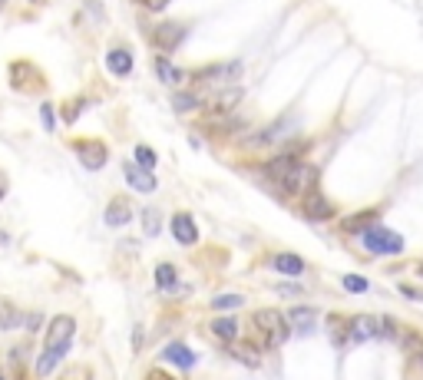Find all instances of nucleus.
Instances as JSON below:
<instances>
[{
	"mask_svg": "<svg viewBox=\"0 0 423 380\" xmlns=\"http://www.w3.org/2000/svg\"><path fill=\"white\" fill-rule=\"evenodd\" d=\"M73 334H76V321L70 314H57L47 328V341H43V351H40L37 364H34V374L37 377H47L53 370L60 367V360L66 357L70 344H73Z\"/></svg>",
	"mask_w": 423,
	"mask_h": 380,
	"instance_id": "f257e3e1",
	"label": "nucleus"
},
{
	"mask_svg": "<svg viewBox=\"0 0 423 380\" xmlns=\"http://www.w3.org/2000/svg\"><path fill=\"white\" fill-rule=\"evenodd\" d=\"M364 248L371 254H400L403 252V238L384 225H371L364 231Z\"/></svg>",
	"mask_w": 423,
	"mask_h": 380,
	"instance_id": "f03ea898",
	"label": "nucleus"
},
{
	"mask_svg": "<svg viewBox=\"0 0 423 380\" xmlns=\"http://www.w3.org/2000/svg\"><path fill=\"white\" fill-rule=\"evenodd\" d=\"M251 324L262 330V337H265V344H268V347H281V344L288 341L285 314H278V311H255Z\"/></svg>",
	"mask_w": 423,
	"mask_h": 380,
	"instance_id": "7ed1b4c3",
	"label": "nucleus"
},
{
	"mask_svg": "<svg viewBox=\"0 0 423 380\" xmlns=\"http://www.w3.org/2000/svg\"><path fill=\"white\" fill-rule=\"evenodd\" d=\"M278 182H281L285 192H291V195H308V192H314V185H318V169H311V165H304V162H295Z\"/></svg>",
	"mask_w": 423,
	"mask_h": 380,
	"instance_id": "20e7f679",
	"label": "nucleus"
},
{
	"mask_svg": "<svg viewBox=\"0 0 423 380\" xmlns=\"http://www.w3.org/2000/svg\"><path fill=\"white\" fill-rule=\"evenodd\" d=\"M10 86L17 93H37L43 86V76L30 60H17V63H10Z\"/></svg>",
	"mask_w": 423,
	"mask_h": 380,
	"instance_id": "39448f33",
	"label": "nucleus"
},
{
	"mask_svg": "<svg viewBox=\"0 0 423 380\" xmlns=\"http://www.w3.org/2000/svg\"><path fill=\"white\" fill-rule=\"evenodd\" d=\"M73 149H76V155H80V162L87 165L89 172L103 169L106 159H110V152H106V146H103L100 139H80V142H73Z\"/></svg>",
	"mask_w": 423,
	"mask_h": 380,
	"instance_id": "423d86ee",
	"label": "nucleus"
},
{
	"mask_svg": "<svg viewBox=\"0 0 423 380\" xmlns=\"http://www.w3.org/2000/svg\"><path fill=\"white\" fill-rule=\"evenodd\" d=\"M285 324H288V334L308 337V334H314V328H318V311H314V307H291L285 314Z\"/></svg>",
	"mask_w": 423,
	"mask_h": 380,
	"instance_id": "0eeeda50",
	"label": "nucleus"
},
{
	"mask_svg": "<svg viewBox=\"0 0 423 380\" xmlns=\"http://www.w3.org/2000/svg\"><path fill=\"white\" fill-rule=\"evenodd\" d=\"M172 235L179 245H195L199 241V228H195V218L188 215V212H179L172 215Z\"/></svg>",
	"mask_w": 423,
	"mask_h": 380,
	"instance_id": "6e6552de",
	"label": "nucleus"
},
{
	"mask_svg": "<svg viewBox=\"0 0 423 380\" xmlns=\"http://www.w3.org/2000/svg\"><path fill=\"white\" fill-rule=\"evenodd\" d=\"M186 37V24H175V20H165V24L156 26V43L162 50H175Z\"/></svg>",
	"mask_w": 423,
	"mask_h": 380,
	"instance_id": "1a4fd4ad",
	"label": "nucleus"
},
{
	"mask_svg": "<svg viewBox=\"0 0 423 380\" xmlns=\"http://www.w3.org/2000/svg\"><path fill=\"white\" fill-rule=\"evenodd\" d=\"M304 215L311 218V222H327V218L334 215V205L327 202L321 192H308L304 195Z\"/></svg>",
	"mask_w": 423,
	"mask_h": 380,
	"instance_id": "9d476101",
	"label": "nucleus"
},
{
	"mask_svg": "<svg viewBox=\"0 0 423 380\" xmlns=\"http://www.w3.org/2000/svg\"><path fill=\"white\" fill-rule=\"evenodd\" d=\"M126 182L136 192H156V176H152L149 169H139L133 162H126Z\"/></svg>",
	"mask_w": 423,
	"mask_h": 380,
	"instance_id": "9b49d317",
	"label": "nucleus"
},
{
	"mask_svg": "<svg viewBox=\"0 0 423 380\" xmlns=\"http://www.w3.org/2000/svg\"><path fill=\"white\" fill-rule=\"evenodd\" d=\"M106 70L112 76H129L133 73V53L123 50V47H116V50L106 53Z\"/></svg>",
	"mask_w": 423,
	"mask_h": 380,
	"instance_id": "f8f14e48",
	"label": "nucleus"
},
{
	"mask_svg": "<svg viewBox=\"0 0 423 380\" xmlns=\"http://www.w3.org/2000/svg\"><path fill=\"white\" fill-rule=\"evenodd\" d=\"M371 337H377V317L371 314L350 317V341H371Z\"/></svg>",
	"mask_w": 423,
	"mask_h": 380,
	"instance_id": "ddd939ff",
	"label": "nucleus"
},
{
	"mask_svg": "<svg viewBox=\"0 0 423 380\" xmlns=\"http://www.w3.org/2000/svg\"><path fill=\"white\" fill-rule=\"evenodd\" d=\"M129 218H133V208H129L126 199H112V202L106 205V225L110 228H123Z\"/></svg>",
	"mask_w": 423,
	"mask_h": 380,
	"instance_id": "4468645a",
	"label": "nucleus"
},
{
	"mask_svg": "<svg viewBox=\"0 0 423 380\" xmlns=\"http://www.w3.org/2000/svg\"><path fill=\"white\" fill-rule=\"evenodd\" d=\"M232 357L242 360L245 367H258V364H262V351H258L255 344H248V341H238L235 347H232Z\"/></svg>",
	"mask_w": 423,
	"mask_h": 380,
	"instance_id": "2eb2a0df",
	"label": "nucleus"
},
{
	"mask_svg": "<svg viewBox=\"0 0 423 380\" xmlns=\"http://www.w3.org/2000/svg\"><path fill=\"white\" fill-rule=\"evenodd\" d=\"M165 360H172L175 367H195V354H192V351H188L186 344H169V347H165Z\"/></svg>",
	"mask_w": 423,
	"mask_h": 380,
	"instance_id": "dca6fc26",
	"label": "nucleus"
},
{
	"mask_svg": "<svg viewBox=\"0 0 423 380\" xmlns=\"http://www.w3.org/2000/svg\"><path fill=\"white\" fill-rule=\"evenodd\" d=\"M272 265L278 268L281 275H301V271H304V261H301L298 254H291V252L274 254V258H272Z\"/></svg>",
	"mask_w": 423,
	"mask_h": 380,
	"instance_id": "f3484780",
	"label": "nucleus"
},
{
	"mask_svg": "<svg viewBox=\"0 0 423 380\" xmlns=\"http://www.w3.org/2000/svg\"><path fill=\"white\" fill-rule=\"evenodd\" d=\"M212 334L222 337V341H235L238 337V321L235 317H218V321H212Z\"/></svg>",
	"mask_w": 423,
	"mask_h": 380,
	"instance_id": "a211bd4d",
	"label": "nucleus"
},
{
	"mask_svg": "<svg viewBox=\"0 0 423 380\" xmlns=\"http://www.w3.org/2000/svg\"><path fill=\"white\" fill-rule=\"evenodd\" d=\"M238 100H242V89H222V93L212 100V109H215V113H228L232 106H238Z\"/></svg>",
	"mask_w": 423,
	"mask_h": 380,
	"instance_id": "6ab92c4d",
	"label": "nucleus"
},
{
	"mask_svg": "<svg viewBox=\"0 0 423 380\" xmlns=\"http://www.w3.org/2000/svg\"><path fill=\"white\" fill-rule=\"evenodd\" d=\"M13 328H20V311L10 301L0 298V330H13Z\"/></svg>",
	"mask_w": 423,
	"mask_h": 380,
	"instance_id": "aec40b11",
	"label": "nucleus"
},
{
	"mask_svg": "<svg viewBox=\"0 0 423 380\" xmlns=\"http://www.w3.org/2000/svg\"><path fill=\"white\" fill-rule=\"evenodd\" d=\"M175 281H179V275H175V268L169 265V261H162L159 268H156V284H159L162 291H172Z\"/></svg>",
	"mask_w": 423,
	"mask_h": 380,
	"instance_id": "412c9836",
	"label": "nucleus"
},
{
	"mask_svg": "<svg viewBox=\"0 0 423 380\" xmlns=\"http://www.w3.org/2000/svg\"><path fill=\"white\" fill-rule=\"evenodd\" d=\"M156 73H159V79L162 83H182V79H186V73H182V70H175L172 63H169V60H156Z\"/></svg>",
	"mask_w": 423,
	"mask_h": 380,
	"instance_id": "4be33fe9",
	"label": "nucleus"
},
{
	"mask_svg": "<svg viewBox=\"0 0 423 380\" xmlns=\"http://www.w3.org/2000/svg\"><path fill=\"white\" fill-rule=\"evenodd\" d=\"M400 344H403V351H407L417 364H423V337H417V334H400Z\"/></svg>",
	"mask_w": 423,
	"mask_h": 380,
	"instance_id": "5701e85b",
	"label": "nucleus"
},
{
	"mask_svg": "<svg viewBox=\"0 0 423 380\" xmlns=\"http://www.w3.org/2000/svg\"><path fill=\"white\" fill-rule=\"evenodd\" d=\"M142 228H146V235H149V238H156V235H159V228H162L159 208H146V212H142Z\"/></svg>",
	"mask_w": 423,
	"mask_h": 380,
	"instance_id": "b1692460",
	"label": "nucleus"
},
{
	"mask_svg": "<svg viewBox=\"0 0 423 380\" xmlns=\"http://www.w3.org/2000/svg\"><path fill=\"white\" fill-rule=\"evenodd\" d=\"M245 298L242 294H222V298H212V307L215 311H232V307H242Z\"/></svg>",
	"mask_w": 423,
	"mask_h": 380,
	"instance_id": "393cba45",
	"label": "nucleus"
},
{
	"mask_svg": "<svg viewBox=\"0 0 423 380\" xmlns=\"http://www.w3.org/2000/svg\"><path fill=\"white\" fill-rule=\"evenodd\" d=\"M60 380H93V370H89L87 364H73V367L63 370Z\"/></svg>",
	"mask_w": 423,
	"mask_h": 380,
	"instance_id": "a878e982",
	"label": "nucleus"
},
{
	"mask_svg": "<svg viewBox=\"0 0 423 380\" xmlns=\"http://www.w3.org/2000/svg\"><path fill=\"white\" fill-rule=\"evenodd\" d=\"M136 162H139V169H156V152L149 149V146H136Z\"/></svg>",
	"mask_w": 423,
	"mask_h": 380,
	"instance_id": "bb28decb",
	"label": "nucleus"
},
{
	"mask_svg": "<svg viewBox=\"0 0 423 380\" xmlns=\"http://www.w3.org/2000/svg\"><path fill=\"white\" fill-rule=\"evenodd\" d=\"M172 106L179 109V113L195 109V106H199V96H192V93H179V96H172Z\"/></svg>",
	"mask_w": 423,
	"mask_h": 380,
	"instance_id": "cd10ccee",
	"label": "nucleus"
},
{
	"mask_svg": "<svg viewBox=\"0 0 423 380\" xmlns=\"http://www.w3.org/2000/svg\"><path fill=\"white\" fill-rule=\"evenodd\" d=\"M344 288H348V291H354V294H364L371 284H367L361 275H344Z\"/></svg>",
	"mask_w": 423,
	"mask_h": 380,
	"instance_id": "c85d7f7f",
	"label": "nucleus"
},
{
	"mask_svg": "<svg viewBox=\"0 0 423 380\" xmlns=\"http://www.w3.org/2000/svg\"><path fill=\"white\" fill-rule=\"evenodd\" d=\"M83 109H87V100H73L70 106H63V123H73Z\"/></svg>",
	"mask_w": 423,
	"mask_h": 380,
	"instance_id": "c756f323",
	"label": "nucleus"
},
{
	"mask_svg": "<svg viewBox=\"0 0 423 380\" xmlns=\"http://www.w3.org/2000/svg\"><path fill=\"white\" fill-rule=\"evenodd\" d=\"M371 212H367V215H357V218H348V222H344V228H348V231H367V228H371Z\"/></svg>",
	"mask_w": 423,
	"mask_h": 380,
	"instance_id": "7c9ffc66",
	"label": "nucleus"
},
{
	"mask_svg": "<svg viewBox=\"0 0 423 380\" xmlns=\"http://www.w3.org/2000/svg\"><path fill=\"white\" fill-rule=\"evenodd\" d=\"M40 113H43V129H47V132H53V129H57V119H53V106H50V102H43V106H40Z\"/></svg>",
	"mask_w": 423,
	"mask_h": 380,
	"instance_id": "2f4dec72",
	"label": "nucleus"
},
{
	"mask_svg": "<svg viewBox=\"0 0 423 380\" xmlns=\"http://www.w3.org/2000/svg\"><path fill=\"white\" fill-rule=\"evenodd\" d=\"M10 367L13 374H20V367H24V347H13L10 351Z\"/></svg>",
	"mask_w": 423,
	"mask_h": 380,
	"instance_id": "473e14b6",
	"label": "nucleus"
},
{
	"mask_svg": "<svg viewBox=\"0 0 423 380\" xmlns=\"http://www.w3.org/2000/svg\"><path fill=\"white\" fill-rule=\"evenodd\" d=\"M139 3H142V7H146V10H165V7H169V0H139Z\"/></svg>",
	"mask_w": 423,
	"mask_h": 380,
	"instance_id": "72a5a7b5",
	"label": "nucleus"
},
{
	"mask_svg": "<svg viewBox=\"0 0 423 380\" xmlns=\"http://www.w3.org/2000/svg\"><path fill=\"white\" fill-rule=\"evenodd\" d=\"M40 321H43L40 314H30V317H27V328H30V330H37V328H40Z\"/></svg>",
	"mask_w": 423,
	"mask_h": 380,
	"instance_id": "f704fd0d",
	"label": "nucleus"
},
{
	"mask_svg": "<svg viewBox=\"0 0 423 380\" xmlns=\"http://www.w3.org/2000/svg\"><path fill=\"white\" fill-rule=\"evenodd\" d=\"M146 380H172V377H169V374H162V370H152Z\"/></svg>",
	"mask_w": 423,
	"mask_h": 380,
	"instance_id": "c9c22d12",
	"label": "nucleus"
},
{
	"mask_svg": "<svg viewBox=\"0 0 423 380\" xmlns=\"http://www.w3.org/2000/svg\"><path fill=\"white\" fill-rule=\"evenodd\" d=\"M3 195H7V176L0 172V199H3Z\"/></svg>",
	"mask_w": 423,
	"mask_h": 380,
	"instance_id": "e433bc0d",
	"label": "nucleus"
},
{
	"mask_svg": "<svg viewBox=\"0 0 423 380\" xmlns=\"http://www.w3.org/2000/svg\"><path fill=\"white\" fill-rule=\"evenodd\" d=\"M0 10H3V0H0Z\"/></svg>",
	"mask_w": 423,
	"mask_h": 380,
	"instance_id": "4c0bfd02",
	"label": "nucleus"
},
{
	"mask_svg": "<svg viewBox=\"0 0 423 380\" xmlns=\"http://www.w3.org/2000/svg\"><path fill=\"white\" fill-rule=\"evenodd\" d=\"M420 275H423V265H420Z\"/></svg>",
	"mask_w": 423,
	"mask_h": 380,
	"instance_id": "58836bf2",
	"label": "nucleus"
},
{
	"mask_svg": "<svg viewBox=\"0 0 423 380\" xmlns=\"http://www.w3.org/2000/svg\"><path fill=\"white\" fill-rule=\"evenodd\" d=\"M0 380H3V377H0Z\"/></svg>",
	"mask_w": 423,
	"mask_h": 380,
	"instance_id": "ea45409f",
	"label": "nucleus"
}]
</instances>
